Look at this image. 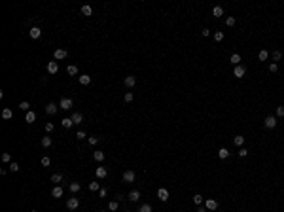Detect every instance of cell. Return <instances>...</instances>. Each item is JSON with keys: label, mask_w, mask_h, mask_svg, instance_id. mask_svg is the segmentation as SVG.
Returning a JSON list of instances; mask_svg holds the SVG:
<instances>
[{"label": "cell", "mask_w": 284, "mask_h": 212, "mask_svg": "<svg viewBox=\"0 0 284 212\" xmlns=\"http://www.w3.org/2000/svg\"><path fill=\"white\" fill-rule=\"evenodd\" d=\"M82 15H85V17L93 15V8H91L89 4H83V6H82Z\"/></svg>", "instance_id": "2e32d148"}, {"label": "cell", "mask_w": 284, "mask_h": 212, "mask_svg": "<svg viewBox=\"0 0 284 212\" xmlns=\"http://www.w3.org/2000/svg\"><path fill=\"white\" fill-rule=\"evenodd\" d=\"M42 165H44V167H49V165H51V159H49V157H42Z\"/></svg>", "instance_id": "c3c4849f"}, {"label": "cell", "mask_w": 284, "mask_h": 212, "mask_svg": "<svg viewBox=\"0 0 284 212\" xmlns=\"http://www.w3.org/2000/svg\"><path fill=\"white\" fill-rule=\"evenodd\" d=\"M51 144H53V142H51L49 137H42V146H44V148H49Z\"/></svg>", "instance_id": "1f68e13d"}, {"label": "cell", "mask_w": 284, "mask_h": 212, "mask_svg": "<svg viewBox=\"0 0 284 212\" xmlns=\"http://www.w3.org/2000/svg\"><path fill=\"white\" fill-rule=\"evenodd\" d=\"M108 195V189L106 187H101V189H99V197H106Z\"/></svg>", "instance_id": "bcb514c9"}, {"label": "cell", "mask_w": 284, "mask_h": 212, "mask_svg": "<svg viewBox=\"0 0 284 212\" xmlns=\"http://www.w3.org/2000/svg\"><path fill=\"white\" fill-rule=\"evenodd\" d=\"M101 212H104V210H101Z\"/></svg>", "instance_id": "9f6ffc18"}, {"label": "cell", "mask_w": 284, "mask_h": 212, "mask_svg": "<svg viewBox=\"0 0 284 212\" xmlns=\"http://www.w3.org/2000/svg\"><path fill=\"white\" fill-rule=\"evenodd\" d=\"M258 59H259V61H267V59H269V53H267L265 49H261V51L258 53Z\"/></svg>", "instance_id": "f1b7e54d"}, {"label": "cell", "mask_w": 284, "mask_h": 212, "mask_svg": "<svg viewBox=\"0 0 284 212\" xmlns=\"http://www.w3.org/2000/svg\"><path fill=\"white\" fill-rule=\"evenodd\" d=\"M245 74H246V68L242 65H237L233 68V76H235V78H245Z\"/></svg>", "instance_id": "3957f363"}, {"label": "cell", "mask_w": 284, "mask_h": 212, "mask_svg": "<svg viewBox=\"0 0 284 212\" xmlns=\"http://www.w3.org/2000/svg\"><path fill=\"white\" fill-rule=\"evenodd\" d=\"M123 83H125V87H135V83H137V78H135V76H125Z\"/></svg>", "instance_id": "5bb4252c"}, {"label": "cell", "mask_w": 284, "mask_h": 212, "mask_svg": "<svg viewBox=\"0 0 284 212\" xmlns=\"http://www.w3.org/2000/svg\"><path fill=\"white\" fill-rule=\"evenodd\" d=\"M2 161L4 163H11V155L8 154V151H6V154H2Z\"/></svg>", "instance_id": "60d3db41"}, {"label": "cell", "mask_w": 284, "mask_h": 212, "mask_svg": "<svg viewBox=\"0 0 284 212\" xmlns=\"http://www.w3.org/2000/svg\"><path fill=\"white\" fill-rule=\"evenodd\" d=\"M46 112H47L49 116L57 114V104H55V102H47V104H46Z\"/></svg>", "instance_id": "9a60e30c"}, {"label": "cell", "mask_w": 284, "mask_h": 212, "mask_svg": "<svg viewBox=\"0 0 284 212\" xmlns=\"http://www.w3.org/2000/svg\"><path fill=\"white\" fill-rule=\"evenodd\" d=\"M129 201L131 203H138V201H140V191H138V189H133L129 193Z\"/></svg>", "instance_id": "30bf717a"}, {"label": "cell", "mask_w": 284, "mask_h": 212, "mask_svg": "<svg viewBox=\"0 0 284 212\" xmlns=\"http://www.w3.org/2000/svg\"><path fill=\"white\" fill-rule=\"evenodd\" d=\"M72 121H74V125L83 123V114H82V112H74V114H72Z\"/></svg>", "instance_id": "9c48e42d"}, {"label": "cell", "mask_w": 284, "mask_h": 212, "mask_svg": "<svg viewBox=\"0 0 284 212\" xmlns=\"http://www.w3.org/2000/svg\"><path fill=\"white\" fill-rule=\"evenodd\" d=\"M61 125L65 127V129H70L72 125H74V121H72V118H63V121H61Z\"/></svg>", "instance_id": "7402d4cb"}, {"label": "cell", "mask_w": 284, "mask_h": 212, "mask_svg": "<svg viewBox=\"0 0 284 212\" xmlns=\"http://www.w3.org/2000/svg\"><path fill=\"white\" fill-rule=\"evenodd\" d=\"M85 137H87V135L83 133V131H78V133H76V138H78V140H83Z\"/></svg>", "instance_id": "ee69618b"}, {"label": "cell", "mask_w": 284, "mask_h": 212, "mask_svg": "<svg viewBox=\"0 0 284 212\" xmlns=\"http://www.w3.org/2000/svg\"><path fill=\"white\" fill-rule=\"evenodd\" d=\"M193 203L195 205H203V203H205V199H203V195H193Z\"/></svg>", "instance_id": "d6a6232c"}, {"label": "cell", "mask_w": 284, "mask_h": 212, "mask_svg": "<svg viewBox=\"0 0 284 212\" xmlns=\"http://www.w3.org/2000/svg\"><path fill=\"white\" fill-rule=\"evenodd\" d=\"M51 197H55V199L63 197V187H61V186H55L53 189H51Z\"/></svg>", "instance_id": "e0dca14e"}, {"label": "cell", "mask_w": 284, "mask_h": 212, "mask_svg": "<svg viewBox=\"0 0 284 212\" xmlns=\"http://www.w3.org/2000/svg\"><path fill=\"white\" fill-rule=\"evenodd\" d=\"M46 131L51 133V131H53V123H46Z\"/></svg>", "instance_id": "f907efd6"}, {"label": "cell", "mask_w": 284, "mask_h": 212, "mask_svg": "<svg viewBox=\"0 0 284 212\" xmlns=\"http://www.w3.org/2000/svg\"><path fill=\"white\" fill-rule=\"evenodd\" d=\"M280 59H282V53H280V51H278V49L273 51V61L277 63V61H280Z\"/></svg>", "instance_id": "f35d334b"}, {"label": "cell", "mask_w": 284, "mask_h": 212, "mask_svg": "<svg viewBox=\"0 0 284 212\" xmlns=\"http://www.w3.org/2000/svg\"><path fill=\"white\" fill-rule=\"evenodd\" d=\"M205 206H206V210H216L218 208V201H216V199H206Z\"/></svg>", "instance_id": "52a82bcc"}, {"label": "cell", "mask_w": 284, "mask_h": 212, "mask_svg": "<svg viewBox=\"0 0 284 212\" xmlns=\"http://www.w3.org/2000/svg\"><path fill=\"white\" fill-rule=\"evenodd\" d=\"M95 174H97V178H106L108 176L106 167H97V169H95Z\"/></svg>", "instance_id": "7c38bea8"}, {"label": "cell", "mask_w": 284, "mask_h": 212, "mask_svg": "<svg viewBox=\"0 0 284 212\" xmlns=\"http://www.w3.org/2000/svg\"><path fill=\"white\" fill-rule=\"evenodd\" d=\"M99 189H101L99 182H91V184H89V191H99Z\"/></svg>", "instance_id": "8d00e7d4"}, {"label": "cell", "mask_w": 284, "mask_h": 212, "mask_svg": "<svg viewBox=\"0 0 284 212\" xmlns=\"http://www.w3.org/2000/svg\"><path fill=\"white\" fill-rule=\"evenodd\" d=\"M212 15H214V17H222V15H223V8L222 6H214L212 8Z\"/></svg>", "instance_id": "ffe728a7"}, {"label": "cell", "mask_w": 284, "mask_h": 212, "mask_svg": "<svg viewBox=\"0 0 284 212\" xmlns=\"http://www.w3.org/2000/svg\"><path fill=\"white\" fill-rule=\"evenodd\" d=\"M66 57H68V51L63 49V47H57V49L53 51V59H55V61H61V59H66Z\"/></svg>", "instance_id": "6da1fadb"}, {"label": "cell", "mask_w": 284, "mask_h": 212, "mask_svg": "<svg viewBox=\"0 0 284 212\" xmlns=\"http://www.w3.org/2000/svg\"><path fill=\"white\" fill-rule=\"evenodd\" d=\"M195 212H206V206H199V208L195 210Z\"/></svg>", "instance_id": "f5cc1de1"}, {"label": "cell", "mask_w": 284, "mask_h": 212, "mask_svg": "<svg viewBox=\"0 0 284 212\" xmlns=\"http://www.w3.org/2000/svg\"><path fill=\"white\" fill-rule=\"evenodd\" d=\"M93 159H95V161H104V151H95Z\"/></svg>", "instance_id": "83f0119b"}, {"label": "cell", "mask_w": 284, "mask_h": 212, "mask_svg": "<svg viewBox=\"0 0 284 212\" xmlns=\"http://www.w3.org/2000/svg\"><path fill=\"white\" fill-rule=\"evenodd\" d=\"M66 72H68L70 76H76V74H78V66H76V65H68V68H66Z\"/></svg>", "instance_id": "f546056e"}, {"label": "cell", "mask_w": 284, "mask_h": 212, "mask_svg": "<svg viewBox=\"0 0 284 212\" xmlns=\"http://www.w3.org/2000/svg\"><path fill=\"white\" fill-rule=\"evenodd\" d=\"M10 170H11V173H17V170H19V165L11 161V163H10Z\"/></svg>", "instance_id": "b9f144b4"}, {"label": "cell", "mask_w": 284, "mask_h": 212, "mask_svg": "<svg viewBox=\"0 0 284 212\" xmlns=\"http://www.w3.org/2000/svg\"><path fill=\"white\" fill-rule=\"evenodd\" d=\"M269 72H271V74L278 72V65H277V63H271V65H269Z\"/></svg>", "instance_id": "ab89813d"}, {"label": "cell", "mask_w": 284, "mask_h": 212, "mask_svg": "<svg viewBox=\"0 0 284 212\" xmlns=\"http://www.w3.org/2000/svg\"><path fill=\"white\" fill-rule=\"evenodd\" d=\"M284 116V106H277V118H282Z\"/></svg>", "instance_id": "f6af8a7d"}, {"label": "cell", "mask_w": 284, "mask_h": 212, "mask_svg": "<svg viewBox=\"0 0 284 212\" xmlns=\"http://www.w3.org/2000/svg\"><path fill=\"white\" fill-rule=\"evenodd\" d=\"M87 142H89L91 146H97V144L101 142V137H89V138H87Z\"/></svg>", "instance_id": "4dcf8cb0"}, {"label": "cell", "mask_w": 284, "mask_h": 212, "mask_svg": "<svg viewBox=\"0 0 284 212\" xmlns=\"http://www.w3.org/2000/svg\"><path fill=\"white\" fill-rule=\"evenodd\" d=\"M80 83H82V85H89V83H91V76H87V74L80 76Z\"/></svg>", "instance_id": "cb8c5ba5"}, {"label": "cell", "mask_w": 284, "mask_h": 212, "mask_svg": "<svg viewBox=\"0 0 284 212\" xmlns=\"http://www.w3.org/2000/svg\"><path fill=\"white\" fill-rule=\"evenodd\" d=\"M123 212H129V210H123Z\"/></svg>", "instance_id": "db71d44e"}, {"label": "cell", "mask_w": 284, "mask_h": 212, "mask_svg": "<svg viewBox=\"0 0 284 212\" xmlns=\"http://www.w3.org/2000/svg\"><path fill=\"white\" fill-rule=\"evenodd\" d=\"M135 178H137L135 170H125V173H123V180H125V182H135Z\"/></svg>", "instance_id": "8fae6325"}, {"label": "cell", "mask_w": 284, "mask_h": 212, "mask_svg": "<svg viewBox=\"0 0 284 212\" xmlns=\"http://www.w3.org/2000/svg\"><path fill=\"white\" fill-rule=\"evenodd\" d=\"M80 206V201H78V197H70L68 201H66V208L68 210H76Z\"/></svg>", "instance_id": "277c9868"}, {"label": "cell", "mask_w": 284, "mask_h": 212, "mask_svg": "<svg viewBox=\"0 0 284 212\" xmlns=\"http://www.w3.org/2000/svg\"><path fill=\"white\" fill-rule=\"evenodd\" d=\"M201 34H203V36H209V34H210V30H209V29H203V30H201Z\"/></svg>", "instance_id": "816d5d0a"}, {"label": "cell", "mask_w": 284, "mask_h": 212, "mask_svg": "<svg viewBox=\"0 0 284 212\" xmlns=\"http://www.w3.org/2000/svg\"><path fill=\"white\" fill-rule=\"evenodd\" d=\"M214 40H216V42H222V40H223V32H222V30H216V32H214Z\"/></svg>", "instance_id": "e575fe53"}, {"label": "cell", "mask_w": 284, "mask_h": 212, "mask_svg": "<svg viewBox=\"0 0 284 212\" xmlns=\"http://www.w3.org/2000/svg\"><path fill=\"white\" fill-rule=\"evenodd\" d=\"M68 189H70V193H78V191L82 189V184H80V182H70Z\"/></svg>", "instance_id": "ac0fdd59"}, {"label": "cell", "mask_w": 284, "mask_h": 212, "mask_svg": "<svg viewBox=\"0 0 284 212\" xmlns=\"http://www.w3.org/2000/svg\"><path fill=\"white\" fill-rule=\"evenodd\" d=\"M118 206H119V201H110V203H108V210H110V212H116Z\"/></svg>", "instance_id": "484cf974"}, {"label": "cell", "mask_w": 284, "mask_h": 212, "mask_svg": "<svg viewBox=\"0 0 284 212\" xmlns=\"http://www.w3.org/2000/svg\"><path fill=\"white\" fill-rule=\"evenodd\" d=\"M218 157L220 159H227V157H229V150H227V148H220V150H218Z\"/></svg>", "instance_id": "d6986e66"}, {"label": "cell", "mask_w": 284, "mask_h": 212, "mask_svg": "<svg viewBox=\"0 0 284 212\" xmlns=\"http://www.w3.org/2000/svg\"><path fill=\"white\" fill-rule=\"evenodd\" d=\"M263 125H265L267 129H275V127H277V118H275V116H267L265 121H263Z\"/></svg>", "instance_id": "7a4b0ae2"}, {"label": "cell", "mask_w": 284, "mask_h": 212, "mask_svg": "<svg viewBox=\"0 0 284 212\" xmlns=\"http://www.w3.org/2000/svg\"><path fill=\"white\" fill-rule=\"evenodd\" d=\"M233 144L237 148H242V144H245V137H241V135H237V137L233 138Z\"/></svg>", "instance_id": "603a6c76"}, {"label": "cell", "mask_w": 284, "mask_h": 212, "mask_svg": "<svg viewBox=\"0 0 284 212\" xmlns=\"http://www.w3.org/2000/svg\"><path fill=\"white\" fill-rule=\"evenodd\" d=\"M226 25H227V27H233V25H235V17H227V19H226Z\"/></svg>", "instance_id": "7dc6e473"}, {"label": "cell", "mask_w": 284, "mask_h": 212, "mask_svg": "<svg viewBox=\"0 0 284 212\" xmlns=\"http://www.w3.org/2000/svg\"><path fill=\"white\" fill-rule=\"evenodd\" d=\"M229 61L233 63L235 66H237V65H241V55H239V53H233V55H231V59H229Z\"/></svg>", "instance_id": "4316f807"}, {"label": "cell", "mask_w": 284, "mask_h": 212, "mask_svg": "<svg viewBox=\"0 0 284 212\" xmlns=\"http://www.w3.org/2000/svg\"><path fill=\"white\" fill-rule=\"evenodd\" d=\"M29 34H30V38H40V36H42V29H40V27H32V29L29 30Z\"/></svg>", "instance_id": "4fadbf2b"}, {"label": "cell", "mask_w": 284, "mask_h": 212, "mask_svg": "<svg viewBox=\"0 0 284 212\" xmlns=\"http://www.w3.org/2000/svg\"><path fill=\"white\" fill-rule=\"evenodd\" d=\"M2 118L4 119H11V118H13V112H11L10 108H4V110H2Z\"/></svg>", "instance_id": "d4e9b609"}, {"label": "cell", "mask_w": 284, "mask_h": 212, "mask_svg": "<svg viewBox=\"0 0 284 212\" xmlns=\"http://www.w3.org/2000/svg\"><path fill=\"white\" fill-rule=\"evenodd\" d=\"M59 108H61V110H70V108H72V99H68V97L61 99V102H59Z\"/></svg>", "instance_id": "5b68a950"}, {"label": "cell", "mask_w": 284, "mask_h": 212, "mask_svg": "<svg viewBox=\"0 0 284 212\" xmlns=\"http://www.w3.org/2000/svg\"><path fill=\"white\" fill-rule=\"evenodd\" d=\"M138 212H152V205H140V208H138Z\"/></svg>", "instance_id": "74e56055"}, {"label": "cell", "mask_w": 284, "mask_h": 212, "mask_svg": "<svg viewBox=\"0 0 284 212\" xmlns=\"http://www.w3.org/2000/svg\"><path fill=\"white\" fill-rule=\"evenodd\" d=\"M239 155H241V157H246V155H248V150H246V148H239Z\"/></svg>", "instance_id": "7bdbcfd3"}, {"label": "cell", "mask_w": 284, "mask_h": 212, "mask_svg": "<svg viewBox=\"0 0 284 212\" xmlns=\"http://www.w3.org/2000/svg\"><path fill=\"white\" fill-rule=\"evenodd\" d=\"M25 121H27V123H34V121H36V114L29 110V112H27V116H25Z\"/></svg>", "instance_id": "44dd1931"}, {"label": "cell", "mask_w": 284, "mask_h": 212, "mask_svg": "<svg viewBox=\"0 0 284 212\" xmlns=\"http://www.w3.org/2000/svg\"><path fill=\"white\" fill-rule=\"evenodd\" d=\"M157 199H161V201H169V191H167L165 187H159V189H157Z\"/></svg>", "instance_id": "ba28073f"}, {"label": "cell", "mask_w": 284, "mask_h": 212, "mask_svg": "<svg viewBox=\"0 0 284 212\" xmlns=\"http://www.w3.org/2000/svg\"><path fill=\"white\" fill-rule=\"evenodd\" d=\"M19 108H21V110H25V112H29L30 110V104L27 101H23V102H19Z\"/></svg>", "instance_id": "d590c367"}, {"label": "cell", "mask_w": 284, "mask_h": 212, "mask_svg": "<svg viewBox=\"0 0 284 212\" xmlns=\"http://www.w3.org/2000/svg\"><path fill=\"white\" fill-rule=\"evenodd\" d=\"M131 101H133V93L129 91V93H125V102H131Z\"/></svg>", "instance_id": "681fc988"}, {"label": "cell", "mask_w": 284, "mask_h": 212, "mask_svg": "<svg viewBox=\"0 0 284 212\" xmlns=\"http://www.w3.org/2000/svg\"><path fill=\"white\" fill-rule=\"evenodd\" d=\"M61 180H63V174H61V173H55L53 176H51V182H55V184H59Z\"/></svg>", "instance_id": "836d02e7"}, {"label": "cell", "mask_w": 284, "mask_h": 212, "mask_svg": "<svg viewBox=\"0 0 284 212\" xmlns=\"http://www.w3.org/2000/svg\"><path fill=\"white\" fill-rule=\"evenodd\" d=\"M57 72H59L57 61H49V63H47V74H57Z\"/></svg>", "instance_id": "8992f818"}, {"label": "cell", "mask_w": 284, "mask_h": 212, "mask_svg": "<svg viewBox=\"0 0 284 212\" xmlns=\"http://www.w3.org/2000/svg\"><path fill=\"white\" fill-rule=\"evenodd\" d=\"M32 212H38V210H32Z\"/></svg>", "instance_id": "11a10c76"}]
</instances>
